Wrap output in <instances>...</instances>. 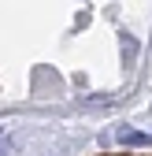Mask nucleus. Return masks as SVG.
Returning <instances> with one entry per match:
<instances>
[{"instance_id":"nucleus-1","label":"nucleus","mask_w":152,"mask_h":156,"mask_svg":"<svg viewBox=\"0 0 152 156\" xmlns=\"http://www.w3.org/2000/svg\"><path fill=\"white\" fill-rule=\"evenodd\" d=\"M104 156H152V152H104Z\"/></svg>"}]
</instances>
